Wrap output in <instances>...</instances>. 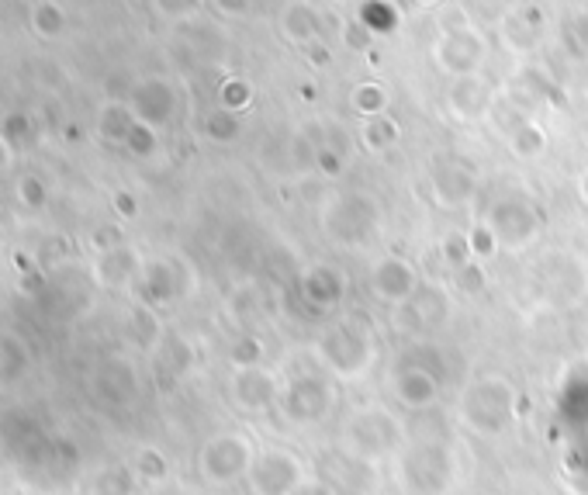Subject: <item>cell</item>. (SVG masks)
<instances>
[{
  "label": "cell",
  "mask_w": 588,
  "mask_h": 495,
  "mask_svg": "<svg viewBox=\"0 0 588 495\" xmlns=\"http://www.w3.org/2000/svg\"><path fill=\"white\" fill-rule=\"evenodd\" d=\"M315 360L336 381H364L378 364V336L360 315H339L315 336Z\"/></svg>",
  "instance_id": "1"
},
{
  "label": "cell",
  "mask_w": 588,
  "mask_h": 495,
  "mask_svg": "<svg viewBox=\"0 0 588 495\" xmlns=\"http://www.w3.org/2000/svg\"><path fill=\"white\" fill-rule=\"evenodd\" d=\"M319 225L329 243L343 246V250H360L381 236L384 208L367 191H333L319 205Z\"/></svg>",
  "instance_id": "2"
},
{
  "label": "cell",
  "mask_w": 588,
  "mask_h": 495,
  "mask_svg": "<svg viewBox=\"0 0 588 495\" xmlns=\"http://www.w3.org/2000/svg\"><path fill=\"white\" fill-rule=\"evenodd\" d=\"M519 412V392L505 374H481L467 381L461 399H457V416L478 437H502Z\"/></svg>",
  "instance_id": "3"
},
{
  "label": "cell",
  "mask_w": 588,
  "mask_h": 495,
  "mask_svg": "<svg viewBox=\"0 0 588 495\" xmlns=\"http://www.w3.org/2000/svg\"><path fill=\"white\" fill-rule=\"evenodd\" d=\"M405 423L388 405H364L343 426V454L367 464H381L405 450Z\"/></svg>",
  "instance_id": "4"
},
{
  "label": "cell",
  "mask_w": 588,
  "mask_h": 495,
  "mask_svg": "<svg viewBox=\"0 0 588 495\" xmlns=\"http://www.w3.org/2000/svg\"><path fill=\"white\" fill-rule=\"evenodd\" d=\"M339 405V381L326 371H312V374H294L284 378V392H281V416L291 426H319L326 423Z\"/></svg>",
  "instance_id": "5"
},
{
  "label": "cell",
  "mask_w": 588,
  "mask_h": 495,
  "mask_svg": "<svg viewBox=\"0 0 588 495\" xmlns=\"http://www.w3.org/2000/svg\"><path fill=\"white\" fill-rule=\"evenodd\" d=\"M429 59L443 77H471L481 73L488 63V42L467 21H454V25H443V32L436 35V42L429 45Z\"/></svg>",
  "instance_id": "6"
},
{
  "label": "cell",
  "mask_w": 588,
  "mask_h": 495,
  "mask_svg": "<svg viewBox=\"0 0 588 495\" xmlns=\"http://www.w3.org/2000/svg\"><path fill=\"white\" fill-rule=\"evenodd\" d=\"M457 461L454 447L443 440H422L402 450V482L416 495H443L454 485Z\"/></svg>",
  "instance_id": "7"
},
{
  "label": "cell",
  "mask_w": 588,
  "mask_h": 495,
  "mask_svg": "<svg viewBox=\"0 0 588 495\" xmlns=\"http://www.w3.org/2000/svg\"><path fill=\"white\" fill-rule=\"evenodd\" d=\"M485 225L495 232L502 253H523L540 239L544 219H540L537 205L530 198H523V194H502L485 212Z\"/></svg>",
  "instance_id": "8"
},
{
  "label": "cell",
  "mask_w": 588,
  "mask_h": 495,
  "mask_svg": "<svg viewBox=\"0 0 588 495\" xmlns=\"http://www.w3.org/2000/svg\"><path fill=\"white\" fill-rule=\"evenodd\" d=\"M256 461V447L246 433H215L205 447H201V475L208 485H232V482H246Z\"/></svg>",
  "instance_id": "9"
},
{
  "label": "cell",
  "mask_w": 588,
  "mask_h": 495,
  "mask_svg": "<svg viewBox=\"0 0 588 495\" xmlns=\"http://www.w3.org/2000/svg\"><path fill=\"white\" fill-rule=\"evenodd\" d=\"M308 478H312V471H308L305 457L288 447H267L256 450L246 485H250L253 495H294Z\"/></svg>",
  "instance_id": "10"
},
{
  "label": "cell",
  "mask_w": 588,
  "mask_h": 495,
  "mask_svg": "<svg viewBox=\"0 0 588 495\" xmlns=\"http://www.w3.org/2000/svg\"><path fill=\"white\" fill-rule=\"evenodd\" d=\"M125 101H128L132 115L139 118L142 125H153L156 132H163L173 122V118H177L180 90H177V84H173L170 77H160V73H153V77L135 80V87L128 90Z\"/></svg>",
  "instance_id": "11"
},
{
  "label": "cell",
  "mask_w": 588,
  "mask_h": 495,
  "mask_svg": "<svg viewBox=\"0 0 588 495\" xmlns=\"http://www.w3.org/2000/svg\"><path fill=\"white\" fill-rule=\"evenodd\" d=\"M281 392H284V378L267 364H253V367H232L229 378V395L232 402L243 412H270L281 405Z\"/></svg>",
  "instance_id": "12"
},
{
  "label": "cell",
  "mask_w": 588,
  "mask_h": 495,
  "mask_svg": "<svg viewBox=\"0 0 588 495\" xmlns=\"http://www.w3.org/2000/svg\"><path fill=\"white\" fill-rule=\"evenodd\" d=\"M419 288H422L419 267L412 264L409 257H402V253H388V257L374 260V267H371V291H374V298H378V302L391 305V309H398V305L412 302Z\"/></svg>",
  "instance_id": "13"
},
{
  "label": "cell",
  "mask_w": 588,
  "mask_h": 495,
  "mask_svg": "<svg viewBox=\"0 0 588 495\" xmlns=\"http://www.w3.org/2000/svg\"><path fill=\"white\" fill-rule=\"evenodd\" d=\"M492 108H495V87L485 73L457 77L443 90V111H447V118H454L461 125L481 122V118H488Z\"/></svg>",
  "instance_id": "14"
},
{
  "label": "cell",
  "mask_w": 588,
  "mask_h": 495,
  "mask_svg": "<svg viewBox=\"0 0 588 495\" xmlns=\"http://www.w3.org/2000/svg\"><path fill=\"white\" fill-rule=\"evenodd\" d=\"M388 388H391V399L412 412L429 409V405H436L443 395L440 371H433L429 364H419V360H409V364L398 367L388 378Z\"/></svg>",
  "instance_id": "15"
},
{
  "label": "cell",
  "mask_w": 588,
  "mask_h": 495,
  "mask_svg": "<svg viewBox=\"0 0 588 495\" xmlns=\"http://www.w3.org/2000/svg\"><path fill=\"white\" fill-rule=\"evenodd\" d=\"M429 191H433L436 205L443 208H464L478 191V170L464 160H443L429 174Z\"/></svg>",
  "instance_id": "16"
},
{
  "label": "cell",
  "mask_w": 588,
  "mask_h": 495,
  "mask_svg": "<svg viewBox=\"0 0 588 495\" xmlns=\"http://www.w3.org/2000/svg\"><path fill=\"white\" fill-rule=\"evenodd\" d=\"M277 32L298 49H308L326 32V14L315 7V0H284L277 11Z\"/></svg>",
  "instance_id": "17"
},
{
  "label": "cell",
  "mask_w": 588,
  "mask_h": 495,
  "mask_svg": "<svg viewBox=\"0 0 588 495\" xmlns=\"http://www.w3.org/2000/svg\"><path fill=\"white\" fill-rule=\"evenodd\" d=\"M298 288L305 305H312L315 312H333L346 298V291H350V281H346V274L336 264H312L301 274Z\"/></svg>",
  "instance_id": "18"
},
{
  "label": "cell",
  "mask_w": 588,
  "mask_h": 495,
  "mask_svg": "<svg viewBox=\"0 0 588 495\" xmlns=\"http://www.w3.org/2000/svg\"><path fill=\"white\" fill-rule=\"evenodd\" d=\"M177 39L184 45L187 63H218V59L229 52L225 32L205 18H191V21H184V25H177Z\"/></svg>",
  "instance_id": "19"
},
{
  "label": "cell",
  "mask_w": 588,
  "mask_h": 495,
  "mask_svg": "<svg viewBox=\"0 0 588 495\" xmlns=\"http://www.w3.org/2000/svg\"><path fill=\"white\" fill-rule=\"evenodd\" d=\"M554 274H550V288L557 291V298L564 302H582L588 298V260H582L578 253H564L554 260Z\"/></svg>",
  "instance_id": "20"
},
{
  "label": "cell",
  "mask_w": 588,
  "mask_h": 495,
  "mask_svg": "<svg viewBox=\"0 0 588 495\" xmlns=\"http://www.w3.org/2000/svg\"><path fill=\"white\" fill-rule=\"evenodd\" d=\"M395 312H402V315H412V329H433V326H440L443 319H447L450 315V302L447 298H443V291L440 288H426V284H422V288L416 291V298H412V302H405V305H398Z\"/></svg>",
  "instance_id": "21"
},
{
  "label": "cell",
  "mask_w": 588,
  "mask_h": 495,
  "mask_svg": "<svg viewBox=\"0 0 588 495\" xmlns=\"http://www.w3.org/2000/svg\"><path fill=\"white\" fill-rule=\"evenodd\" d=\"M505 146H509V153L516 156V160L530 163V160H540V156L547 153L550 139H547V129L540 122H533V118H519V122L505 132Z\"/></svg>",
  "instance_id": "22"
},
{
  "label": "cell",
  "mask_w": 588,
  "mask_h": 495,
  "mask_svg": "<svg viewBox=\"0 0 588 495\" xmlns=\"http://www.w3.org/2000/svg\"><path fill=\"white\" fill-rule=\"evenodd\" d=\"M357 142L367 149V153H374V156L391 153V149H395L398 142H402V125H398V118H395V115L360 118Z\"/></svg>",
  "instance_id": "23"
},
{
  "label": "cell",
  "mask_w": 588,
  "mask_h": 495,
  "mask_svg": "<svg viewBox=\"0 0 588 495\" xmlns=\"http://www.w3.org/2000/svg\"><path fill=\"white\" fill-rule=\"evenodd\" d=\"M135 122H139V118L132 115L128 101H108V104H101V111H97V135H101L104 142L125 146V139L132 135Z\"/></svg>",
  "instance_id": "24"
},
{
  "label": "cell",
  "mask_w": 588,
  "mask_h": 495,
  "mask_svg": "<svg viewBox=\"0 0 588 495\" xmlns=\"http://www.w3.org/2000/svg\"><path fill=\"white\" fill-rule=\"evenodd\" d=\"M66 25H70V14L59 0H39L32 7V32L45 42H56L66 35Z\"/></svg>",
  "instance_id": "25"
},
{
  "label": "cell",
  "mask_w": 588,
  "mask_h": 495,
  "mask_svg": "<svg viewBox=\"0 0 588 495\" xmlns=\"http://www.w3.org/2000/svg\"><path fill=\"white\" fill-rule=\"evenodd\" d=\"M350 108L360 118H374V115H388L391 111V90L381 80H360L350 94Z\"/></svg>",
  "instance_id": "26"
},
{
  "label": "cell",
  "mask_w": 588,
  "mask_h": 495,
  "mask_svg": "<svg viewBox=\"0 0 588 495\" xmlns=\"http://www.w3.org/2000/svg\"><path fill=\"white\" fill-rule=\"evenodd\" d=\"M142 277H146V291L153 302H173V298H180V277H177V267L170 264V260H156V264L142 267Z\"/></svg>",
  "instance_id": "27"
},
{
  "label": "cell",
  "mask_w": 588,
  "mask_h": 495,
  "mask_svg": "<svg viewBox=\"0 0 588 495\" xmlns=\"http://www.w3.org/2000/svg\"><path fill=\"white\" fill-rule=\"evenodd\" d=\"M256 101V90L246 77H225L218 84V108L236 111V115H246Z\"/></svg>",
  "instance_id": "28"
},
{
  "label": "cell",
  "mask_w": 588,
  "mask_h": 495,
  "mask_svg": "<svg viewBox=\"0 0 588 495\" xmlns=\"http://www.w3.org/2000/svg\"><path fill=\"white\" fill-rule=\"evenodd\" d=\"M201 132H205V139L218 142V146H225V142H236L239 135H243V115H236V111H225V108H215L211 115H205Z\"/></svg>",
  "instance_id": "29"
},
{
  "label": "cell",
  "mask_w": 588,
  "mask_h": 495,
  "mask_svg": "<svg viewBox=\"0 0 588 495\" xmlns=\"http://www.w3.org/2000/svg\"><path fill=\"white\" fill-rule=\"evenodd\" d=\"M357 18L364 21L374 35H388L398 28V7H395V0H364Z\"/></svg>",
  "instance_id": "30"
},
{
  "label": "cell",
  "mask_w": 588,
  "mask_h": 495,
  "mask_svg": "<svg viewBox=\"0 0 588 495\" xmlns=\"http://www.w3.org/2000/svg\"><path fill=\"white\" fill-rule=\"evenodd\" d=\"M440 260H443V267H447L450 274L471 264L474 253H471V239H467V232H461V229L443 232L440 236Z\"/></svg>",
  "instance_id": "31"
},
{
  "label": "cell",
  "mask_w": 588,
  "mask_h": 495,
  "mask_svg": "<svg viewBox=\"0 0 588 495\" xmlns=\"http://www.w3.org/2000/svg\"><path fill=\"white\" fill-rule=\"evenodd\" d=\"M142 270L139 264V257H135L132 250H108L104 253V260H101V274H104V281L108 284H125V281H132L135 274Z\"/></svg>",
  "instance_id": "32"
},
{
  "label": "cell",
  "mask_w": 588,
  "mask_h": 495,
  "mask_svg": "<svg viewBox=\"0 0 588 495\" xmlns=\"http://www.w3.org/2000/svg\"><path fill=\"white\" fill-rule=\"evenodd\" d=\"M502 39H505V45H509V52H516V56H530L533 45H537V28L530 25V18H512V21H505Z\"/></svg>",
  "instance_id": "33"
},
{
  "label": "cell",
  "mask_w": 588,
  "mask_h": 495,
  "mask_svg": "<svg viewBox=\"0 0 588 495\" xmlns=\"http://www.w3.org/2000/svg\"><path fill=\"white\" fill-rule=\"evenodd\" d=\"M149 4H153V11L160 14V18L173 21V25H184V21H191V18H201L208 0H149Z\"/></svg>",
  "instance_id": "34"
},
{
  "label": "cell",
  "mask_w": 588,
  "mask_h": 495,
  "mask_svg": "<svg viewBox=\"0 0 588 495\" xmlns=\"http://www.w3.org/2000/svg\"><path fill=\"white\" fill-rule=\"evenodd\" d=\"M263 357H267V347H263V340H260V336H253V333L236 336V343H232V350H229V364L232 367L263 364Z\"/></svg>",
  "instance_id": "35"
},
{
  "label": "cell",
  "mask_w": 588,
  "mask_h": 495,
  "mask_svg": "<svg viewBox=\"0 0 588 495\" xmlns=\"http://www.w3.org/2000/svg\"><path fill=\"white\" fill-rule=\"evenodd\" d=\"M339 42L350 52H357V56H364L374 45V32L360 18H346V21H339Z\"/></svg>",
  "instance_id": "36"
},
{
  "label": "cell",
  "mask_w": 588,
  "mask_h": 495,
  "mask_svg": "<svg viewBox=\"0 0 588 495\" xmlns=\"http://www.w3.org/2000/svg\"><path fill=\"white\" fill-rule=\"evenodd\" d=\"M467 239H471V253H474V260H481V264H488L492 257H499V239H495V232L488 229L485 219H481L478 225H471L467 229Z\"/></svg>",
  "instance_id": "37"
},
{
  "label": "cell",
  "mask_w": 588,
  "mask_h": 495,
  "mask_svg": "<svg viewBox=\"0 0 588 495\" xmlns=\"http://www.w3.org/2000/svg\"><path fill=\"white\" fill-rule=\"evenodd\" d=\"M125 149L132 156H142V160H149V156L160 149V132L153 129V125H142V122H135V129L132 135L125 139Z\"/></svg>",
  "instance_id": "38"
},
{
  "label": "cell",
  "mask_w": 588,
  "mask_h": 495,
  "mask_svg": "<svg viewBox=\"0 0 588 495\" xmlns=\"http://www.w3.org/2000/svg\"><path fill=\"white\" fill-rule=\"evenodd\" d=\"M454 284L461 295H481V291L488 288V270L481 260H471L467 267L454 270Z\"/></svg>",
  "instance_id": "39"
},
{
  "label": "cell",
  "mask_w": 588,
  "mask_h": 495,
  "mask_svg": "<svg viewBox=\"0 0 588 495\" xmlns=\"http://www.w3.org/2000/svg\"><path fill=\"white\" fill-rule=\"evenodd\" d=\"M208 4H211V11H215L218 18L243 21V18H250V11H253L256 0H208Z\"/></svg>",
  "instance_id": "40"
},
{
  "label": "cell",
  "mask_w": 588,
  "mask_h": 495,
  "mask_svg": "<svg viewBox=\"0 0 588 495\" xmlns=\"http://www.w3.org/2000/svg\"><path fill=\"white\" fill-rule=\"evenodd\" d=\"M294 495H339V489L333 482H326V478H308V482L301 485Z\"/></svg>",
  "instance_id": "41"
},
{
  "label": "cell",
  "mask_w": 588,
  "mask_h": 495,
  "mask_svg": "<svg viewBox=\"0 0 588 495\" xmlns=\"http://www.w3.org/2000/svg\"><path fill=\"white\" fill-rule=\"evenodd\" d=\"M308 63H312V66H319V70H322V66H329V56H333V52H329V45L326 42H312V45H308Z\"/></svg>",
  "instance_id": "42"
},
{
  "label": "cell",
  "mask_w": 588,
  "mask_h": 495,
  "mask_svg": "<svg viewBox=\"0 0 588 495\" xmlns=\"http://www.w3.org/2000/svg\"><path fill=\"white\" fill-rule=\"evenodd\" d=\"M571 35H575L578 49L588 52V11H582V14L575 18V25H571Z\"/></svg>",
  "instance_id": "43"
},
{
  "label": "cell",
  "mask_w": 588,
  "mask_h": 495,
  "mask_svg": "<svg viewBox=\"0 0 588 495\" xmlns=\"http://www.w3.org/2000/svg\"><path fill=\"white\" fill-rule=\"evenodd\" d=\"M118 208H122V215H135V201H132V194H118Z\"/></svg>",
  "instance_id": "44"
},
{
  "label": "cell",
  "mask_w": 588,
  "mask_h": 495,
  "mask_svg": "<svg viewBox=\"0 0 588 495\" xmlns=\"http://www.w3.org/2000/svg\"><path fill=\"white\" fill-rule=\"evenodd\" d=\"M578 198H582V205L588 208V170L578 177Z\"/></svg>",
  "instance_id": "45"
},
{
  "label": "cell",
  "mask_w": 588,
  "mask_h": 495,
  "mask_svg": "<svg viewBox=\"0 0 588 495\" xmlns=\"http://www.w3.org/2000/svg\"><path fill=\"white\" fill-rule=\"evenodd\" d=\"M412 4H416V7H422V11H429V7H440L443 0H412Z\"/></svg>",
  "instance_id": "46"
}]
</instances>
